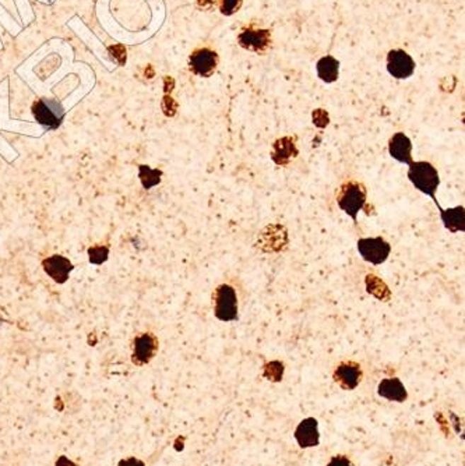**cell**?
<instances>
[{
    "label": "cell",
    "instance_id": "1",
    "mask_svg": "<svg viewBox=\"0 0 465 466\" xmlns=\"http://www.w3.org/2000/svg\"><path fill=\"white\" fill-rule=\"evenodd\" d=\"M408 179L413 183V187L419 190L420 193L429 196L439 211L442 209L437 199H436V192L440 186V176L437 169L426 161H413L408 165Z\"/></svg>",
    "mask_w": 465,
    "mask_h": 466
},
{
    "label": "cell",
    "instance_id": "2",
    "mask_svg": "<svg viewBox=\"0 0 465 466\" xmlns=\"http://www.w3.org/2000/svg\"><path fill=\"white\" fill-rule=\"evenodd\" d=\"M367 192L360 182L344 183L337 194V204L357 223L358 214L366 206Z\"/></svg>",
    "mask_w": 465,
    "mask_h": 466
},
{
    "label": "cell",
    "instance_id": "3",
    "mask_svg": "<svg viewBox=\"0 0 465 466\" xmlns=\"http://www.w3.org/2000/svg\"><path fill=\"white\" fill-rule=\"evenodd\" d=\"M214 315L224 322L238 320V296L231 285L222 284L212 293Z\"/></svg>",
    "mask_w": 465,
    "mask_h": 466
},
{
    "label": "cell",
    "instance_id": "4",
    "mask_svg": "<svg viewBox=\"0 0 465 466\" xmlns=\"http://www.w3.org/2000/svg\"><path fill=\"white\" fill-rule=\"evenodd\" d=\"M357 247L362 259L373 265L383 264L391 253L390 243L383 238H363L358 240Z\"/></svg>",
    "mask_w": 465,
    "mask_h": 466
},
{
    "label": "cell",
    "instance_id": "5",
    "mask_svg": "<svg viewBox=\"0 0 465 466\" xmlns=\"http://www.w3.org/2000/svg\"><path fill=\"white\" fill-rule=\"evenodd\" d=\"M33 115L38 123L48 129H56L60 126L64 112L60 104L53 100H38L33 106Z\"/></svg>",
    "mask_w": 465,
    "mask_h": 466
},
{
    "label": "cell",
    "instance_id": "6",
    "mask_svg": "<svg viewBox=\"0 0 465 466\" xmlns=\"http://www.w3.org/2000/svg\"><path fill=\"white\" fill-rule=\"evenodd\" d=\"M238 42L248 51L264 53L271 45V33L268 30L248 27L238 35Z\"/></svg>",
    "mask_w": 465,
    "mask_h": 466
},
{
    "label": "cell",
    "instance_id": "7",
    "mask_svg": "<svg viewBox=\"0 0 465 466\" xmlns=\"http://www.w3.org/2000/svg\"><path fill=\"white\" fill-rule=\"evenodd\" d=\"M218 66V54L209 48L196 49L189 57V67L193 74L211 77Z\"/></svg>",
    "mask_w": 465,
    "mask_h": 466
},
{
    "label": "cell",
    "instance_id": "8",
    "mask_svg": "<svg viewBox=\"0 0 465 466\" xmlns=\"http://www.w3.org/2000/svg\"><path fill=\"white\" fill-rule=\"evenodd\" d=\"M387 70L397 80H406L415 71L413 57L403 49H393L387 54Z\"/></svg>",
    "mask_w": 465,
    "mask_h": 466
},
{
    "label": "cell",
    "instance_id": "9",
    "mask_svg": "<svg viewBox=\"0 0 465 466\" xmlns=\"http://www.w3.org/2000/svg\"><path fill=\"white\" fill-rule=\"evenodd\" d=\"M361 377V366L355 362L340 363L334 371V380L343 390H355Z\"/></svg>",
    "mask_w": 465,
    "mask_h": 466
},
{
    "label": "cell",
    "instance_id": "10",
    "mask_svg": "<svg viewBox=\"0 0 465 466\" xmlns=\"http://www.w3.org/2000/svg\"><path fill=\"white\" fill-rule=\"evenodd\" d=\"M389 154L400 163L410 165L413 162V141L406 133H396L389 140Z\"/></svg>",
    "mask_w": 465,
    "mask_h": 466
},
{
    "label": "cell",
    "instance_id": "11",
    "mask_svg": "<svg viewBox=\"0 0 465 466\" xmlns=\"http://www.w3.org/2000/svg\"><path fill=\"white\" fill-rule=\"evenodd\" d=\"M295 438L302 448L316 447L320 443L318 423L314 417H308L299 423L295 430Z\"/></svg>",
    "mask_w": 465,
    "mask_h": 466
},
{
    "label": "cell",
    "instance_id": "12",
    "mask_svg": "<svg viewBox=\"0 0 465 466\" xmlns=\"http://www.w3.org/2000/svg\"><path fill=\"white\" fill-rule=\"evenodd\" d=\"M158 351V341L153 334H143L134 341L133 361L137 364H146L154 358Z\"/></svg>",
    "mask_w": 465,
    "mask_h": 466
},
{
    "label": "cell",
    "instance_id": "13",
    "mask_svg": "<svg viewBox=\"0 0 465 466\" xmlns=\"http://www.w3.org/2000/svg\"><path fill=\"white\" fill-rule=\"evenodd\" d=\"M379 395L394 402H404L408 398V392L404 384L398 378H384L379 384Z\"/></svg>",
    "mask_w": 465,
    "mask_h": 466
},
{
    "label": "cell",
    "instance_id": "14",
    "mask_svg": "<svg viewBox=\"0 0 465 466\" xmlns=\"http://www.w3.org/2000/svg\"><path fill=\"white\" fill-rule=\"evenodd\" d=\"M44 268L52 279L59 284L66 282L69 278V272L73 269L71 262L63 256H52L50 259L45 260Z\"/></svg>",
    "mask_w": 465,
    "mask_h": 466
},
{
    "label": "cell",
    "instance_id": "15",
    "mask_svg": "<svg viewBox=\"0 0 465 466\" xmlns=\"http://www.w3.org/2000/svg\"><path fill=\"white\" fill-rule=\"evenodd\" d=\"M440 218L447 231L452 233H459L465 231V209L463 206L440 209Z\"/></svg>",
    "mask_w": 465,
    "mask_h": 466
},
{
    "label": "cell",
    "instance_id": "16",
    "mask_svg": "<svg viewBox=\"0 0 465 466\" xmlns=\"http://www.w3.org/2000/svg\"><path fill=\"white\" fill-rule=\"evenodd\" d=\"M317 76L321 81L331 84L338 80L340 76V62L333 56H323L317 64Z\"/></svg>",
    "mask_w": 465,
    "mask_h": 466
},
{
    "label": "cell",
    "instance_id": "17",
    "mask_svg": "<svg viewBox=\"0 0 465 466\" xmlns=\"http://www.w3.org/2000/svg\"><path fill=\"white\" fill-rule=\"evenodd\" d=\"M297 154H298L297 146L294 144V141L289 137H285V139H281L274 143L271 158L274 159L275 163L285 165V163H288V161L292 156H295Z\"/></svg>",
    "mask_w": 465,
    "mask_h": 466
},
{
    "label": "cell",
    "instance_id": "18",
    "mask_svg": "<svg viewBox=\"0 0 465 466\" xmlns=\"http://www.w3.org/2000/svg\"><path fill=\"white\" fill-rule=\"evenodd\" d=\"M161 175H162V172L158 169H151L146 165L140 166V179L146 189H151L153 186L158 185L161 180Z\"/></svg>",
    "mask_w": 465,
    "mask_h": 466
},
{
    "label": "cell",
    "instance_id": "19",
    "mask_svg": "<svg viewBox=\"0 0 465 466\" xmlns=\"http://www.w3.org/2000/svg\"><path fill=\"white\" fill-rule=\"evenodd\" d=\"M242 6V0H219V10L225 16H232Z\"/></svg>",
    "mask_w": 465,
    "mask_h": 466
},
{
    "label": "cell",
    "instance_id": "20",
    "mask_svg": "<svg viewBox=\"0 0 465 466\" xmlns=\"http://www.w3.org/2000/svg\"><path fill=\"white\" fill-rule=\"evenodd\" d=\"M90 261L94 264H101L105 260L108 259V249L106 247H94L90 249Z\"/></svg>",
    "mask_w": 465,
    "mask_h": 466
},
{
    "label": "cell",
    "instance_id": "21",
    "mask_svg": "<svg viewBox=\"0 0 465 466\" xmlns=\"http://www.w3.org/2000/svg\"><path fill=\"white\" fill-rule=\"evenodd\" d=\"M313 123L318 127H324L328 124V115L323 109H317L313 112Z\"/></svg>",
    "mask_w": 465,
    "mask_h": 466
},
{
    "label": "cell",
    "instance_id": "22",
    "mask_svg": "<svg viewBox=\"0 0 465 466\" xmlns=\"http://www.w3.org/2000/svg\"><path fill=\"white\" fill-rule=\"evenodd\" d=\"M327 466H354V464L347 457L338 455V457L331 458V461L327 464Z\"/></svg>",
    "mask_w": 465,
    "mask_h": 466
},
{
    "label": "cell",
    "instance_id": "23",
    "mask_svg": "<svg viewBox=\"0 0 465 466\" xmlns=\"http://www.w3.org/2000/svg\"><path fill=\"white\" fill-rule=\"evenodd\" d=\"M117 466H146L140 460L137 458H127V460H123L119 462Z\"/></svg>",
    "mask_w": 465,
    "mask_h": 466
}]
</instances>
